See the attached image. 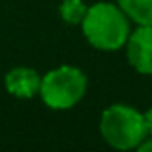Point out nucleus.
Segmentation results:
<instances>
[{
	"mask_svg": "<svg viewBox=\"0 0 152 152\" xmlns=\"http://www.w3.org/2000/svg\"><path fill=\"white\" fill-rule=\"evenodd\" d=\"M83 37L93 48L102 52H115L125 48L131 35V19L125 12L112 2H94L89 6L81 21Z\"/></svg>",
	"mask_w": 152,
	"mask_h": 152,
	"instance_id": "obj_1",
	"label": "nucleus"
},
{
	"mask_svg": "<svg viewBox=\"0 0 152 152\" xmlns=\"http://www.w3.org/2000/svg\"><path fill=\"white\" fill-rule=\"evenodd\" d=\"M100 135L104 142L115 150H137L148 137L145 112L131 104H112L100 115Z\"/></svg>",
	"mask_w": 152,
	"mask_h": 152,
	"instance_id": "obj_2",
	"label": "nucleus"
},
{
	"mask_svg": "<svg viewBox=\"0 0 152 152\" xmlns=\"http://www.w3.org/2000/svg\"><path fill=\"white\" fill-rule=\"evenodd\" d=\"M87 75L75 66H58L46 71L41 81L39 96L50 110H71L87 94Z\"/></svg>",
	"mask_w": 152,
	"mask_h": 152,
	"instance_id": "obj_3",
	"label": "nucleus"
},
{
	"mask_svg": "<svg viewBox=\"0 0 152 152\" xmlns=\"http://www.w3.org/2000/svg\"><path fill=\"white\" fill-rule=\"evenodd\" d=\"M129 66L141 75H152V25H137L125 42Z\"/></svg>",
	"mask_w": 152,
	"mask_h": 152,
	"instance_id": "obj_4",
	"label": "nucleus"
},
{
	"mask_svg": "<svg viewBox=\"0 0 152 152\" xmlns=\"http://www.w3.org/2000/svg\"><path fill=\"white\" fill-rule=\"evenodd\" d=\"M41 81H42V75H39L37 69L27 66L12 67L4 75V87H6L8 94H12L14 98H21V100L39 96Z\"/></svg>",
	"mask_w": 152,
	"mask_h": 152,
	"instance_id": "obj_5",
	"label": "nucleus"
},
{
	"mask_svg": "<svg viewBox=\"0 0 152 152\" xmlns=\"http://www.w3.org/2000/svg\"><path fill=\"white\" fill-rule=\"evenodd\" d=\"M125 15L137 25H152V0H115Z\"/></svg>",
	"mask_w": 152,
	"mask_h": 152,
	"instance_id": "obj_6",
	"label": "nucleus"
},
{
	"mask_svg": "<svg viewBox=\"0 0 152 152\" xmlns=\"http://www.w3.org/2000/svg\"><path fill=\"white\" fill-rule=\"evenodd\" d=\"M89 10V6L85 4V0H62L60 4V18L69 25H81V21L85 19V14Z\"/></svg>",
	"mask_w": 152,
	"mask_h": 152,
	"instance_id": "obj_7",
	"label": "nucleus"
},
{
	"mask_svg": "<svg viewBox=\"0 0 152 152\" xmlns=\"http://www.w3.org/2000/svg\"><path fill=\"white\" fill-rule=\"evenodd\" d=\"M139 152H152V135H148V137L145 139V141L139 145Z\"/></svg>",
	"mask_w": 152,
	"mask_h": 152,
	"instance_id": "obj_8",
	"label": "nucleus"
},
{
	"mask_svg": "<svg viewBox=\"0 0 152 152\" xmlns=\"http://www.w3.org/2000/svg\"><path fill=\"white\" fill-rule=\"evenodd\" d=\"M145 119H146V129H148V135H152V106L145 112Z\"/></svg>",
	"mask_w": 152,
	"mask_h": 152,
	"instance_id": "obj_9",
	"label": "nucleus"
}]
</instances>
